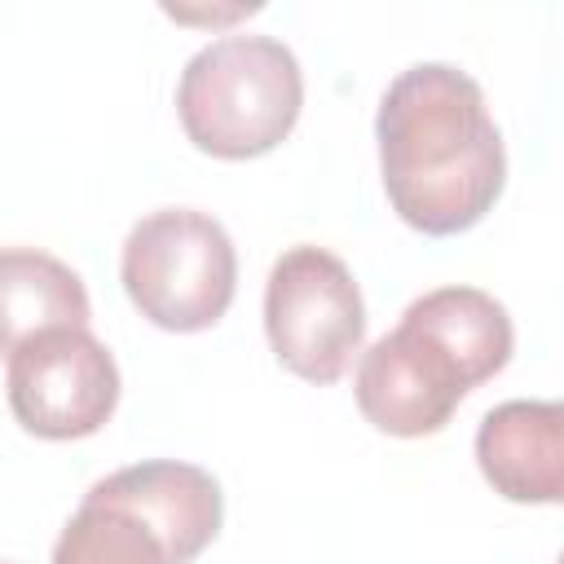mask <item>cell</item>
Masks as SVG:
<instances>
[{"label":"cell","instance_id":"1","mask_svg":"<svg viewBox=\"0 0 564 564\" xmlns=\"http://www.w3.org/2000/svg\"><path fill=\"white\" fill-rule=\"evenodd\" d=\"M375 141L388 203L419 234L449 238L480 225L507 185V150L489 101L449 62H419L388 84Z\"/></svg>","mask_w":564,"mask_h":564},{"label":"cell","instance_id":"2","mask_svg":"<svg viewBox=\"0 0 564 564\" xmlns=\"http://www.w3.org/2000/svg\"><path fill=\"white\" fill-rule=\"evenodd\" d=\"M225 520L212 471L176 458H145L101 476L62 538L53 564H194Z\"/></svg>","mask_w":564,"mask_h":564},{"label":"cell","instance_id":"3","mask_svg":"<svg viewBox=\"0 0 564 564\" xmlns=\"http://www.w3.org/2000/svg\"><path fill=\"white\" fill-rule=\"evenodd\" d=\"M300 106V62L273 35H220L185 62L176 84L181 128L212 159L269 154L291 137Z\"/></svg>","mask_w":564,"mask_h":564},{"label":"cell","instance_id":"4","mask_svg":"<svg viewBox=\"0 0 564 564\" xmlns=\"http://www.w3.org/2000/svg\"><path fill=\"white\" fill-rule=\"evenodd\" d=\"M119 278L145 322L194 335L229 313L238 291V251L216 216L163 207L128 229Z\"/></svg>","mask_w":564,"mask_h":564},{"label":"cell","instance_id":"5","mask_svg":"<svg viewBox=\"0 0 564 564\" xmlns=\"http://www.w3.org/2000/svg\"><path fill=\"white\" fill-rule=\"evenodd\" d=\"M264 335L273 357L308 379L335 383L366 339V304L357 278L326 247H291L264 282Z\"/></svg>","mask_w":564,"mask_h":564},{"label":"cell","instance_id":"6","mask_svg":"<svg viewBox=\"0 0 564 564\" xmlns=\"http://www.w3.org/2000/svg\"><path fill=\"white\" fill-rule=\"evenodd\" d=\"M13 419L40 441H79L110 423L119 366L88 326H57L9 352L4 375Z\"/></svg>","mask_w":564,"mask_h":564},{"label":"cell","instance_id":"7","mask_svg":"<svg viewBox=\"0 0 564 564\" xmlns=\"http://www.w3.org/2000/svg\"><path fill=\"white\" fill-rule=\"evenodd\" d=\"M352 392L370 427L410 441L441 432L454 419L458 401L471 392V379L432 335L397 322V330L361 352Z\"/></svg>","mask_w":564,"mask_h":564},{"label":"cell","instance_id":"8","mask_svg":"<svg viewBox=\"0 0 564 564\" xmlns=\"http://www.w3.org/2000/svg\"><path fill=\"white\" fill-rule=\"evenodd\" d=\"M480 476L507 502L555 507L564 498V405L502 401L476 427Z\"/></svg>","mask_w":564,"mask_h":564},{"label":"cell","instance_id":"9","mask_svg":"<svg viewBox=\"0 0 564 564\" xmlns=\"http://www.w3.org/2000/svg\"><path fill=\"white\" fill-rule=\"evenodd\" d=\"M84 278L48 251L0 247V357L57 326H88Z\"/></svg>","mask_w":564,"mask_h":564},{"label":"cell","instance_id":"10","mask_svg":"<svg viewBox=\"0 0 564 564\" xmlns=\"http://www.w3.org/2000/svg\"><path fill=\"white\" fill-rule=\"evenodd\" d=\"M401 322L432 335L463 366L471 388L494 379L511 361V348H516V330H511L507 308L480 286H436V291L410 300Z\"/></svg>","mask_w":564,"mask_h":564},{"label":"cell","instance_id":"11","mask_svg":"<svg viewBox=\"0 0 564 564\" xmlns=\"http://www.w3.org/2000/svg\"><path fill=\"white\" fill-rule=\"evenodd\" d=\"M0 564H4V560H0Z\"/></svg>","mask_w":564,"mask_h":564}]
</instances>
